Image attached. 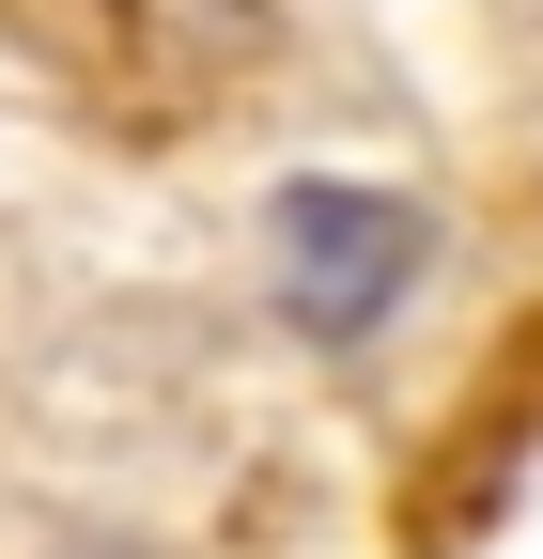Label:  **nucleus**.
Listing matches in <instances>:
<instances>
[{"label":"nucleus","mask_w":543,"mask_h":559,"mask_svg":"<svg viewBox=\"0 0 543 559\" xmlns=\"http://www.w3.org/2000/svg\"><path fill=\"white\" fill-rule=\"evenodd\" d=\"M280 296H295V326L311 342H358L403 280H420V218H403V202H358V187H295L280 202Z\"/></svg>","instance_id":"nucleus-1"}]
</instances>
